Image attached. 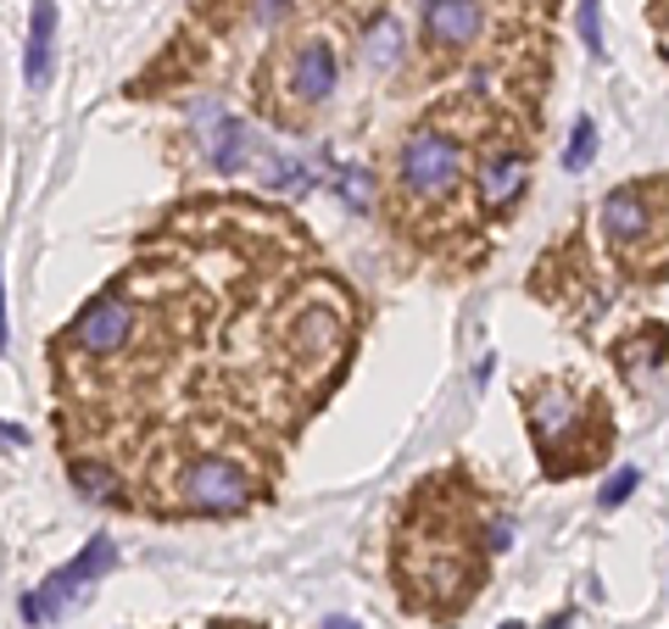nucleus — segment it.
I'll use <instances>...</instances> for the list:
<instances>
[{"label": "nucleus", "mask_w": 669, "mask_h": 629, "mask_svg": "<svg viewBox=\"0 0 669 629\" xmlns=\"http://www.w3.org/2000/svg\"><path fill=\"white\" fill-rule=\"evenodd\" d=\"M51 56H56V0H34L29 51H23V78H29V89H45V84H51Z\"/></svg>", "instance_id": "9"}, {"label": "nucleus", "mask_w": 669, "mask_h": 629, "mask_svg": "<svg viewBox=\"0 0 669 629\" xmlns=\"http://www.w3.org/2000/svg\"><path fill=\"white\" fill-rule=\"evenodd\" d=\"M580 40L603 51V29H597V0H580Z\"/></svg>", "instance_id": "17"}, {"label": "nucleus", "mask_w": 669, "mask_h": 629, "mask_svg": "<svg viewBox=\"0 0 669 629\" xmlns=\"http://www.w3.org/2000/svg\"><path fill=\"white\" fill-rule=\"evenodd\" d=\"M574 401L558 390V385H541L536 396H530V429H536V445H541V457L552 463V452H558V440H569L574 434Z\"/></svg>", "instance_id": "7"}, {"label": "nucleus", "mask_w": 669, "mask_h": 629, "mask_svg": "<svg viewBox=\"0 0 669 629\" xmlns=\"http://www.w3.org/2000/svg\"><path fill=\"white\" fill-rule=\"evenodd\" d=\"M73 485L90 496V501H118V474H107L96 463H73Z\"/></svg>", "instance_id": "13"}, {"label": "nucleus", "mask_w": 669, "mask_h": 629, "mask_svg": "<svg viewBox=\"0 0 669 629\" xmlns=\"http://www.w3.org/2000/svg\"><path fill=\"white\" fill-rule=\"evenodd\" d=\"M458 173H463L458 140H447V134H436V129L407 134V145H402V190H407L413 201H425V207L447 201V196L458 190Z\"/></svg>", "instance_id": "1"}, {"label": "nucleus", "mask_w": 669, "mask_h": 629, "mask_svg": "<svg viewBox=\"0 0 669 629\" xmlns=\"http://www.w3.org/2000/svg\"><path fill=\"white\" fill-rule=\"evenodd\" d=\"M502 629H525V624H502Z\"/></svg>", "instance_id": "23"}, {"label": "nucleus", "mask_w": 669, "mask_h": 629, "mask_svg": "<svg viewBox=\"0 0 669 629\" xmlns=\"http://www.w3.org/2000/svg\"><path fill=\"white\" fill-rule=\"evenodd\" d=\"M658 201H663L658 185H625V190H614V196L603 201V234H608L625 256H636V245L658 229Z\"/></svg>", "instance_id": "5"}, {"label": "nucleus", "mask_w": 669, "mask_h": 629, "mask_svg": "<svg viewBox=\"0 0 669 629\" xmlns=\"http://www.w3.org/2000/svg\"><path fill=\"white\" fill-rule=\"evenodd\" d=\"M630 490H636V468H619V474L603 485V507H625Z\"/></svg>", "instance_id": "16"}, {"label": "nucleus", "mask_w": 669, "mask_h": 629, "mask_svg": "<svg viewBox=\"0 0 669 629\" xmlns=\"http://www.w3.org/2000/svg\"><path fill=\"white\" fill-rule=\"evenodd\" d=\"M663 51H669V29H663Z\"/></svg>", "instance_id": "24"}, {"label": "nucleus", "mask_w": 669, "mask_h": 629, "mask_svg": "<svg viewBox=\"0 0 669 629\" xmlns=\"http://www.w3.org/2000/svg\"><path fill=\"white\" fill-rule=\"evenodd\" d=\"M0 340H7V290H0Z\"/></svg>", "instance_id": "21"}, {"label": "nucleus", "mask_w": 669, "mask_h": 629, "mask_svg": "<svg viewBox=\"0 0 669 629\" xmlns=\"http://www.w3.org/2000/svg\"><path fill=\"white\" fill-rule=\"evenodd\" d=\"M285 12V0H263V18H279Z\"/></svg>", "instance_id": "20"}, {"label": "nucleus", "mask_w": 669, "mask_h": 629, "mask_svg": "<svg viewBox=\"0 0 669 629\" xmlns=\"http://www.w3.org/2000/svg\"><path fill=\"white\" fill-rule=\"evenodd\" d=\"M0 440H7V445H23V440H29V434H23V429H18V423H0Z\"/></svg>", "instance_id": "19"}, {"label": "nucleus", "mask_w": 669, "mask_h": 629, "mask_svg": "<svg viewBox=\"0 0 669 629\" xmlns=\"http://www.w3.org/2000/svg\"><path fill=\"white\" fill-rule=\"evenodd\" d=\"M334 51L329 45H307L301 56H296V96L312 107V101H323V96H334Z\"/></svg>", "instance_id": "10"}, {"label": "nucleus", "mask_w": 669, "mask_h": 629, "mask_svg": "<svg viewBox=\"0 0 669 629\" xmlns=\"http://www.w3.org/2000/svg\"><path fill=\"white\" fill-rule=\"evenodd\" d=\"M334 185H341V196H347V207H369V185H374V178H369V167H334Z\"/></svg>", "instance_id": "14"}, {"label": "nucleus", "mask_w": 669, "mask_h": 629, "mask_svg": "<svg viewBox=\"0 0 669 629\" xmlns=\"http://www.w3.org/2000/svg\"><path fill=\"white\" fill-rule=\"evenodd\" d=\"M480 34V0H425V40L441 51H463Z\"/></svg>", "instance_id": "6"}, {"label": "nucleus", "mask_w": 669, "mask_h": 629, "mask_svg": "<svg viewBox=\"0 0 669 629\" xmlns=\"http://www.w3.org/2000/svg\"><path fill=\"white\" fill-rule=\"evenodd\" d=\"M251 490H257L251 474L240 463H229V457H196L179 474V496L196 512H240L251 501Z\"/></svg>", "instance_id": "3"}, {"label": "nucleus", "mask_w": 669, "mask_h": 629, "mask_svg": "<svg viewBox=\"0 0 669 629\" xmlns=\"http://www.w3.org/2000/svg\"><path fill=\"white\" fill-rule=\"evenodd\" d=\"M396 45H402V29H396V18H380V23L369 29V40H363V56H369V67H391V62H396Z\"/></svg>", "instance_id": "12"}, {"label": "nucleus", "mask_w": 669, "mask_h": 629, "mask_svg": "<svg viewBox=\"0 0 669 629\" xmlns=\"http://www.w3.org/2000/svg\"><path fill=\"white\" fill-rule=\"evenodd\" d=\"M491 547H496V552L514 547V529H508V523H491Z\"/></svg>", "instance_id": "18"}, {"label": "nucleus", "mask_w": 669, "mask_h": 629, "mask_svg": "<svg viewBox=\"0 0 669 629\" xmlns=\"http://www.w3.org/2000/svg\"><path fill=\"white\" fill-rule=\"evenodd\" d=\"M207 156H212V167H223V173H240L251 156H257V134H251L245 123H218V134L207 140Z\"/></svg>", "instance_id": "11"}, {"label": "nucleus", "mask_w": 669, "mask_h": 629, "mask_svg": "<svg viewBox=\"0 0 669 629\" xmlns=\"http://www.w3.org/2000/svg\"><path fill=\"white\" fill-rule=\"evenodd\" d=\"M525 156H514V151H496V156H485L480 162V207L485 212H502V207H514L519 201V190H525Z\"/></svg>", "instance_id": "8"}, {"label": "nucleus", "mask_w": 669, "mask_h": 629, "mask_svg": "<svg viewBox=\"0 0 669 629\" xmlns=\"http://www.w3.org/2000/svg\"><path fill=\"white\" fill-rule=\"evenodd\" d=\"M323 629H358V624H352V618H329Z\"/></svg>", "instance_id": "22"}, {"label": "nucleus", "mask_w": 669, "mask_h": 629, "mask_svg": "<svg viewBox=\"0 0 669 629\" xmlns=\"http://www.w3.org/2000/svg\"><path fill=\"white\" fill-rule=\"evenodd\" d=\"M592 151H597V129H592V118H580L574 123V134H569V151H563V167H585V162H592Z\"/></svg>", "instance_id": "15"}, {"label": "nucleus", "mask_w": 669, "mask_h": 629, "mask_svg": "<svg viewBox=\"0 0 669 629\" xmlns=\"http://www.w3.org/2000/svg\"><path fill=\"white\" fill-rule=\"evenodd\" d=\"M129 334H134V307H129V296H101V301H90V307L73 318L67 345L84 351V356H112V351L129 345Z\"/></svg>", "instance_id": "4"}, {"label": "nucleus", "mask_w": 669, "mask_h": 629, "mask_svg": "<svg viewBox=\"0 0 669 629\" xmlns=\"http://www.w3.org/2000/svg\"><path fill=\"white\" fill-rule=\"evenodd\" d=\"M112 563H118V547L107 541V534H96V541L84 547V552H78L67 569H56V574H51V580H45L34 596H23V618H29V624H45V618H56L62 607H73V602L84 596V585H90L96 574H107Z\"/></svg>", "instance_id": "2"}]
</instances>
